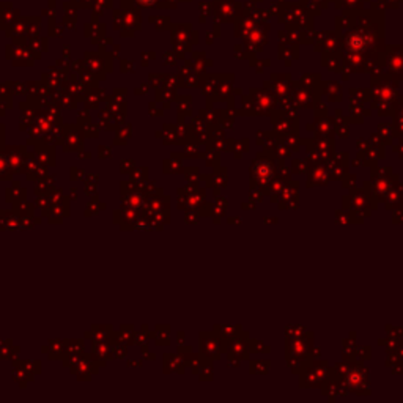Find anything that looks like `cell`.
Masks as SVG:
<instances>
[{"instance_id": "1", "label": "cell", "mask_w": 403, "mask_h": 403, "mask_svg": "<svg viewBox=\"0 0 403 403\" xmlns=\"http://www.w3.org/2000/svg\"><path fill=\"white\" fill-rule=\"evenodd\" d=\"M139 2H140V4H144V5H151V4L154 2V0H139Z\"/></svg>"}]
</instances>
